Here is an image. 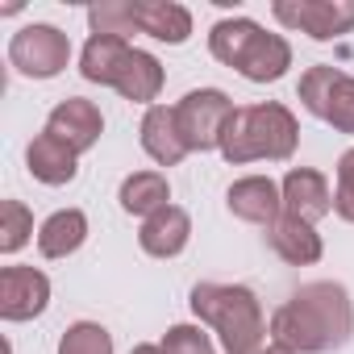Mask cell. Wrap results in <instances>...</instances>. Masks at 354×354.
<instances>
[{
  "mask_svg": "<svg viewBox=\"0 0 354 354\" xmlns=\"http://www.w3.org/2000/svg\"><path fill=\"white\" fill-rule=\"evenodd\" d=\"M350 333H354V304H350V292L342 283H333V279L304 283L271 317L275 346H283L292 354L342 350L350 342Z\"/></svg>",
  "mask_w": 354,
  "mask_h": 354,
  "instance_id": "cell-1",
  "label": "cell"
},
{
  "mask_svg": "<svg viewBox=\"0 0 354 354\" xmlns=\"http://www.w3.org/2000/svg\"><path fill=\"white\" fill-rule=\"evenodd\" d=\"M209 50L217 63L242 71L250 84H275L292 67V46L279 34H267L250 17H225L209 34Z\"/></svg>",
  "mask_w": 354,
  "mask_h": 354,
  "instance_id": "cell-2",
  "label": "cell"
},
{
  "mask_svg": "<svg viewBox=\"0 0 354 354\" xmlns=\"http://www.w3.org/2000/svg\"><path fill=\"white\" fill-rule=\"evenodd\" d=\"M296 142H300V125H296L292 109L267 100V104H242V109H234V117L225 125V138H221V154L234 167L254 162V158L283 162V158L296 154Z\"/></svg>",
  "mask_w": 354,
  "mask_h": 354,
  "instance_id": "cell-3",
  "label": "cell"
},
{
  "mask_svg": "<svg viewBox=\"0 0 354 354\" xmlns=\"http://www.w3.org/2000/svg\"><path fill=\"white\" fill-rule=\"evenodd\" d=\"M192 313L221 333L225 354H259L267 337V321L259 308V296L242 283H196L192 288Z\"/></svg>",
  "mask_w": 354,
  "mask_h": 354,
  "instance_id": "cell-4",
  "label": "cell"
},
{
  "mask_svg": "<svg viewBox=\"0 0 354 354\" xmlns=\"http://www.w3.org/2000/svg\"><path fill=\"white\" fill-rule=\"evenodd\" d=\"M300 104L329 121L337 133H354V75H346L342 67L333 63H317L300 75V88H296Z\"/></svg>",
  "mask_w": 354,
  "mask_h": 354,
  "instance_id": "cell-5",
  "label": "cell"
},
{
  "mask_svg": "<svg viewBox=\"0 0 354 354\" xmlns=\"http://www.w3.org/2000/svg\"><path fill=\"white\" fill-rule=\"evenodd\" d=\"M175 117H180V133L188 150H221L225 125L234 117V100L217 88H196L175 104Z\"/></svg>",
  "mask_w": 354,
  "mask_h": 354,
  "instance_id": "cell-6",
  "label": "cell"
},
{
  "mask_svg": "<svg viewBox=\"0 0 354 354\" xmlns=\"http://www.w3.org/2000/svg\"><path fill=\"white\" fill-rule=\"evenodd\" d=\"M275 21L308 34L313 42H333L354 30V0H275Z\"/></svg>",
  "mask_w": 354,
  "mask_h": 354,
  "instance_id": "cell-7",
  "label": "cell"
},
{
  "mask_svg": "<svg viewBox=\"0 0 354 354\" xmlns=\"http://www.w3.org/2000/svg\"><path fill=\"white\" fill-rule=\"evenodd\" d=\"M67 59H71V42L55 26H26L9 42V63L26 80H55L59 71H67Z\"/></svg>",
  "mask_w": 354,
  "mask_h": 354,
  "instance_id": "cell-8",
  "label": "cell"
},
{
  "mask_svg": "<svg viewBox=\"0 0 354 354\" xmlns=\"http://www.w3.org/2000/svg\"><path fill=\"white\" fill-rule=\"evenodd\" d=\"M50 304V279L38 267H5L0 271V317L34 321Z\"/></svg>",
  "mask_w": 354,
  "mask_h": 354,
  "instance_id": "cell-9",
  "label": "cell"
},
{
  "mask_svg": "<svg viewBox=\"0 0 354 354\" xmlns=\"http://www.w3.org/2000/svg\"><path fill=\"white\" fill-rule=\"evenodd\" d=\"M46 133L63 138L75 154H84V150H92V146L100 142V133H104V117H100V109H96L92 100H84V96H67V100H59V104L50 109V117H46Z\"/></svg>",
  "mask_w": 354,
  "mask_h": 354,
  "instance_id": "cell-10",
  "label": "cell"
},
{
  "mask_svg": "<svg viewBox=\"0 0 354 354\" xmlns=\"http://www.w3.org/2000/svg\"><path fill=\"white\" fill-rule=\"evenodd\" d=\"M283 213L288 217H300V221H321L325 213H333V192H329V180L313 167H292L283 175Z\"/></svg>",
  "mask_w": 354,
  "mask_h": 354,
  "instance_id": "cell-11",
  "label": "cell"
},
{
  "mask_svg": "<svg viewBox=\"0 0 354 354\" xmlns=\"http://www.w3.org/2000/svg\"><path fill=\"white\" fill-rule=\"evenodd\" d=\"M225 205L246 225H275L279 209H283V192L275 188V180H267V175H246V180H238L225 192Z\"/></svg>",
  "mask_w": 354,
  "mask_h": 354,
  "instance_id": "cell-12",
  "label": "cell"
},
{
  "mask_svg": "<svg viewBox=\"0 0 354 354\" xmlns=\"http://www.w3.org/2000/svg\"><path fill=\"white\" fill-rule=\"evenodd\" d=\"M129 21L138 34H150V38L171 42V46L188 42V34H192V13L184 5H171V0H133Z\"/></svg>",
  "mask_w": 354,
  "mask_h": 354,
  "instance_id": "cell-13",
  "label": "cell"
},
{
  "mask_svg": "<svg viewBox=\"0 0 354 354\" xmlns=\"http://www.w3.org/2000/svg\"><path fill=\"white\" fill-rule=\"evenodd\" d=\"M188 238H192V217H188L184 209H175V205L158 209V213L146 217L142 230H138V246H142L150 259H175V254L188 246Z\"/></svg>",
  "mask_w": 354,
  "mask_h": 354,
  "instance_id": "cell-14",
  "label": "cell"
},
{
  "mask_svg": "<svg viewBox=\"0 0 354 354\" xmlns=\"http://www.w3.org/2000/svg\"><path fill=\"white\" fill-rule=\"evenodd\" d=\"M142 150L158 162V167H175L188 154V142L180 133V117L167 104H150L142 117Z\"/></svg>",
  "mask_w": 354,
  "mask_h": 354,
  "instance_id": "cell-15",
  "label": "cell"
},
{
  "mask_svg": "<svg viewBox=\"0 0 354 354\" xmlns=\"http://www.w3.org/2000/svg\"><path fill=\"white\" fill-rule=\"evenodd\" d=\"M26 167H30V175H34L38 184L59 188V184H71V180H75L80 154H75L63 138H55V133H38V138L30 142V150H26Z\"/></svg>",
  "mask_w": 354,
  "mask_h": 354,
  "instance_id": "cell-16",
  "label": "cell"
},
{
  "mask_svg": "<svg viewBox=\"0 0 354 354\" xmlns=\"http://www.w3.org/2000/svg\"><path fill=\"white\" fill-rule=\"evenodd\" d=\"M267 242H271V250L283 259V263H292V267H308V263H317L321 259V234L308 225V221H300V217H279L275 225H267Z\"/></svg>",
  "mask_w": 354,
  "mask_h": 354,
  "instance_id": "cell-17",
  "label": "cell"
},
{
  "mask_svg": "<svg viewBox=\"0 0 354 354\" xmlns=\"http://www.w3.org/2000/svg\"><path fill=\"white\" fill-rule=\"evenodd\" d=\"M129 50H133V46H129L125 38L92 34L88 46H84V55H80V75H84L88 84H104V88H113L117 75H121V67H125V59H129Z\"/></svg>",
  "mask_w": 354,
  "mask_h": 354,
  "instance_id": "cell-18",
  "label": "cell"
},
{
  "mask_svg": "<svg viewBox=\"0 0 354 354\" xmlns=\"http://www.w3.org/2000/svg\"><path fill=\"white\" fill-rule=\"evenodd\" d=\"M84 242H88V217H84L80 209H59V213H50V217L42 221V230H38V250H42L46 259H67V254H75Z\"/></svg>",
  "mask_w": 354,
  "mask_h": 354,
  "instance_id": "cell-19",
  "label": "cell"
},
{
  "mask_svg": "<svg viewBox=\"0 0 354 354\" xmlns=\"http://www.w3.org/2000/svg\"><path fill=\"white\" fill-rule=\"evenodd\" d=\"M113 88L125 100H133V104H150L162 92V63L154 55H146V50H129V59H125V67H121Z\"/></svg>",
  "mask_w": 354,
  "mask_h": 354,
  "instance_id": "cell-20",
  "label": "cell"
},
{
  "mask_svg": "<svg viewBox=\"0 0 354 354\" xmlns=\"http://www.w3.org/2000/svg\"><path fill=\"white\" fill-rule=\"evenodd\" d=\"M117 201H121V209H125L129 217H154V213L167 209V201H171L167 175H158V171H133L129 180L121 184Z\"/></svg>",
  "mask_w": 354,
  "mask_h": 354,
  "instance_id": "cell-21",
  "label": "cell"
},
{
  "mask_svg": "<svg viewBox=\"0 0 354 354\" xmlns=\"http://www.w3.org/2000/svg\"><path fill=\"white\" fill-rule=\"evenodd\" d=\"M34 234V213L21 201H0V250L13 254L30 242Z\"/></svg>",
  "mask_w": 354,
  "mask_h": 354,
  "instance_id": "cell-22",
  "label": "cell"
},
{
  "mask_svg": "<svg viewBox=\"0 0 354 354\" xmlns=\"http://www.w3.org/2000/svg\"><path fill=\"white\" fill-rule=\"evenodd\" d=\"M59 354H113V333L96 321H75L63 333Z\"/></svg>",
  "mask_w": 354,
  "mask_h": 354,
  "instance_id": "cell-23",
  "label": "cell"
},
{
  "mask_svg": "<svg viewBox=\"0 0 354 354\" xmlns=\"http://www.w3.org/2000/svg\"><path fill=\"white\" fill-rule=\"evenodd\" d=\"M88 26H92V34H109V38H125V34H133L129 5H121V0H104V5L88 9Z\"/></svg>",
  "mask_w": 354,
  "mask_h": 354,
  "instance_id": "cell-24",
  "label": "cell"
},
{
  "mask_svg": "<svg viewBox=\"0 0 354 354\" xmlns=\"http://www.w3.org/2000/svg\"><path fill=\"white\" fill-rule=\"evenodd\" d=\"M167 354H213V337L201 325H171L162 337Z\"/></svg>",
  "mask_w": 354,
  "mask_h": 354,
  "instance_id": "cell-25",
  "label": "cell"
},
{
  "mask_svg": "<svg viewBox=\"0 0 354 354\" xmlns=\"http://www.w3.org/2000/svg\"><path fill=\"white\" fill-rule=\"evenodd\" d=\"M333 213L354 225V146L337 158V188H333Z\"/></svg>",
  "mask_w": 354,
  "mask_h": 354,
  "instance_id": "cell-26",
  "label": "cell"
},
{
  "mask_svg": "<svg viewBox=\"0 0 354 354\" xmlns=\"http://www.w3.org/2000/svg\"><path fill=\"white\" fill-rule=\"evenodd\" d=\"M129 354H167V350H162V346H150V342H146V346H133Z\"/></svg>",
  "mask_w": 354,
  "mask_h": 354,
  "instance_id": "cell-27",
  "label": "cell"
},
{
  "mask_svg": "<svg viewBox=\"0 0 354 354\" xmlns=\"http://www.w3.org/2000/svg\"><path fill=\"white\" fill-rule=\"evenodd\" d=\"M259 354H292V350H283V346H267V350H259Z\"/></svg>",
  "mask_w": 354,
  "mask_h": 354,
  "instance_id": "cell-28",
  "label": "cell"
}]
</instances>
